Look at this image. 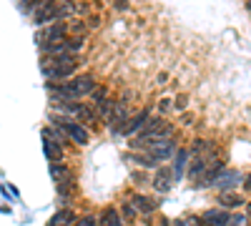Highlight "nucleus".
Listing matches in <instances>:
<instances>
[{"label":"nucleus","instance_id":"f03ea898","mask_svg":"<svg viewBox=\"0 0 251 226\" xmlns=\"http://www.w3.org/2000/svg\"><path fill=\"white\" fill-rule=\"evenodd\" d=\"M66 35H68L66 23H50L43 30H38L35 40H38V46H48V43H60V40H66Z\"/></svg>","mask_w":251,"mask_h":226},{"label":"nucleus","instance_id":"5701e85b","mask_svg":"<svg viewBox=\"0 0 251 226\" xmlns=\"http://www.w3.org/2000/svg\"><path fill=\"white\" fill-rule=\"evenodd\" d=\"M75 116L83 118V121H88V118L96 116V108H93V106H78V113H75Z\"/></svg>","mask_w":251,"mask_h":226},{"label":"nucleus","instance_id":"4468645a","mask_svg":"<svg viewBox=\"0 0 251 226\" xmlns=\"http://www.w3.org/2000/svg\"><path fill=\"white\" fill-rule=\"evenodd\" d=\"M68 176H71V171H68L66 163H50V178H53L55 183L68 181Z\"/></svg>","mask_w":251,"mask_h":226},{"label":"nucleus","instance_id":"1a4fd4ad","mask_svg":"<svg viewBox=\"0 0 251 226\" xmlns=\"http://www.w3.org/2000/svg\"><path fill=\"white\" fill-rule=\"evenodd\" d=\"M239 183V174L236 171H219L211 181V186H219V189H234Z\"/></svg>","mask_w":251,"mask_h":226},{"label":"nucleus","instance_id":"2f4dec72","mask_svg":"<svg viewBox=\"0 0 251 226\" xmlns=\"http://www.w3.org/2000/svg\"><path fill=\"white\" fill-rule=\"evenodd\" d=\"M71 30L73 33H83V30H86V25H83V23H71Z\"/></svg>","mask_w":251,"mask_h":226},{"label":"nucleus","instance_id":"4c0bfd02","mask_svg":"<svg viewBox=\"0 0 251 226\" xmlns=\"http://www.w3.org/2000/svg\"><path fill=\"white\" fill-rule=\"evenodd\" d=\"M246 5H249V10H251V0H249V3H246Z\"/></svg>","mask_w":251,"mask_h":226},{"label":"nucleus","instance_id":"f704fd0d","mask_svg":"<svg viewBox=\"0 0 251 226\" xmlns=\"http://www.w3.org/2000/svg\"><path fill=\"white\" fill-rule=\"evenodd\" d=\"M244 189H246V191H251V174H249V176H246V181H244Z\"/></svg>","mask_w":251,"mask_h":226},{"label":"nucleus","instance_id":"423d86ee","mask_svg":"<svg viewBox=\"0 0 251 226\" xmlns=\"http://www.w3.org/2000/svg\"><path fill=\"white\" fill-rule=\"evenodd\" d=\"M128 123V108H126V103H116L113 111H111V133H121L123 126Z\"/></svg>","mask_w":251,"mask_h":226},{"label":"nucleus","instance_id":"412c9836","mask_svg":"<svg viewBox=\"0 0 251 226\" xmlns=\"http://www.w3.org/2000/svg\"><path fill=\"white\" fill-rule=\"evenodd\" d=\"M128 158H131V161H136V163H141V166H146V169H156V161H153L151 156H138V153H131Z\"/></svg>","mask_w":251,"mask_h":226},{"label":"nucleus","instance_id":"20e7f679","mask_svg":"<svg viewBox=\"0 0 251 226\" xmlns=\"http://www.w3.org/2000/svg\"><path fill=\"white\" fill-rule=\"evenodd\" d=\"M149 151V156L158 163V161H169V158H174V153H176V143L174 141H161V143H153V146H149L146 149Z\"/></svg>","mask_w":251,"mask_h":226},{"label":"nucleus","instance_id":"f257e3e1","mask_svg":"<svg viewBox=\"0 0 251 226\" xmlns=\"http://www.w3.org/2000/svg\"><path fill=\"white\" fill-rule=\"evenodd\" d=\"M93 88H96L93 75H78V78L71 80V83H66V91H68V98L71 100H80V98L91 96Z\"/></svg>","mask_w":251,"mask_h":226},{"label":"nucleus","instance_id":"b1692460","mask_svg":"<svg viewBox=\"0 0 251 226\" xmlns=\"http://www.w3.org/2000/svg\"><path fill=\"white\" fill-rule=\"evenodd\" d=\"M40 3H46V0H20V8H23L25 13H35V8Z\"/></svg>","mask_w":251,"mask_h":226},{"label":"nucleus","instance_id":"7ed1b4c3","mask_svg":"<svg viewBox=\"0 0 251 226\" xmlns=\"http://www.w3.org/2000/svg\"><path fill=\"white\" fill-rule=\"evenodd\" d=\"M55 8H58V0H46V3H40L33 13V20L35 25H50L55 23Z\"/></svg>","mask_w":251,"mask_h":226},{"label":"nucleus","instance_id":"cd10ccee","mask_svg":"<svg viewBox=\"0 0 251 226\" xmlns=\"http://www.w3.org/2000/svg\"><path fill=\"white\" fill-rule=\"evenodd\" d=\"M246 221H249L246 216H231L226 226H246Z\"/></svg>","mask_w":251,"mask_h":226},{"label":"nucleus","instance_id":"7c9ffc66","mask_svg":"<svg viewBox=\"0 0 251 226\" xmlns=\"http://www.w3.org/2000/svg\"><path fill=\"white\" fill-rule=\"evenodd\" d=\"M186 226H199V216H186Z\"/></svg>","mask_w":251,"mask_h":226},{"label":"nucleus","instance_id":"2eb2a0df","mask_svg":"<svg viewBox=\"0 0 251 226\" xmlns=\"http://www.w3.org/2000/svg\"><path fill=\"white\" fill-rule=\"evenodd\" d=\"M73 13H75L73 3L71 0H63V3H58V8H55V23H60L63 18H71Z\"/></svg>","mask_w":251,"mask_h":226},{"label":"nucleus","instance_id":"aec40b11","mask_svg":"<svg viewBox=\"0 0 251 226\" xmlns=\"http://www.w3.org/2000/svg\"><path fill=\"white\" fill-rule=\"evenodd\" d=\"M113 100L111 98H106L103 103H98V111H96V116H100V118H106V116H111V111H113Z\"/></svg>","mask_w":251,"mask_h":226},{"label":"nucleus","instance_id":"9b49d317","mask_svg":"<svg viewBox=\"0 0 251 226\" xmlns=\"http://www.w3.org/2000/svg\"><path fill=\"white\" fill-rule=\"evenodd\" d=\"M228 219H231V214H226V211H221V209H211V211L203 214V224H206V226H226Z\"/></svg>","mask_w":251,"mask_h":226},{"label":"nucleus","instance_id":"9d476101","mask_svg":"<svg viewBox=\"0 0 251 226\" xmlns=\"http://www.w3.org/2000/svg\"><path fill=\"white\" fill-rule=\"evenodd\" d=\"M149 113H151L149 108H143V111H141L133 121L128 118V123H126V128H123L121 133H126V136H133V133H138V131H141V126H146V121H149Z\"/></svg>","mask_w":251,"mask_h":226},{"label":"nucleus","instance_id":"dca6fc26","mask_svg":"<svg viewBox=\"0 0 251 226\" xmlns=\"http://www.w3.org/2000/svg\"><path fill=\"white\" fill-rule=\"evenodd\" d=\"M131 201H133V209H141V211H153V209H156V203L149 201L146 196H141V194L131 196Z\"/></svg>","mask_w":251,"mask_h":226},{"label":"nucleus","instance_id":"f3484780","mask_svg":"<svg viewBox=\"0 0 251 226\" xmlns=\"http://www.w3.org/2000/svg\"><path fill=\"white\" fill-rule=\"evenodd\" d=\"M100 224H103V226H121L118 211H116V209H106V211H103V216H100Z\"/></svg>","mask_w":251,"mask_h":226},{"label":"nucleus","instance_id":"39448f33","mask_svg":"<svg viewBox=\"0 0 251 226\" xmlns=\"http://www.w3.org/2000/svg\"><path fill=\"white\" fill-rule=\"evenodd\" d=\"M43 68V75L50 78V83H58V80H66L73 75L75 63H63V66H40Z\"/></svg>","mask_w":251,"mask_h":226},{"label":"nucleus","instance_id":"c9c22d12","mask_svg":"<svg viewBox=\"0 0 251 226\" xmlns=\"http://www.w3.org/2000/svg\"><path fill=\"white\" fill-rule=\"evenodd\" d=\"M174 226H186V221H183V219H176V221H174Z\"/></svg>","mask_w":251,"mask_h":226},{"label":"nucleus","instance_id":"473e14b6","mask_svg":"<svg viewBox=\"0 0 251 226\" xmlns=\"http://www.w3.org/2000/svg\"><path fill=\"white\" fill-rule=\"evenodd\" d=\"M116 8L118 10H126V8H128V0H116Z\"/></svg>","mask_w":251,"mask_h":226},{"label":"nucleus","instance_id":"a211bd4d","mask_svg":"<svg viewBox=\"0 0 251 226\" xmlns=\"http://www.w3.org/2000/svg\"><path fill=\"white\" fill-rule=\"evenodd\" d=\"M219 201H221V206H241L244 203V199L239 194H228V191H224Z\"/></svg>","mask_w":251,"mask_h":226},{"label":"nucleus","instance_id":"f8f14e48","mask_svg":"<svg viewBox=\"0 0 251 226\" xmlns=\"http://www.w3.org/2000/svg\"><path fill=\"white\" fill-rule=\"evenodd\" d=\"M71 224H75V214H73L71 209H60V211L48 221V226H71Z\"/></svg>","mask_w":251,"mask_h":226},{"label":"nucleus","instance_id":"bb28decb","mask_svg":"<svg viewBox=\"0 0 251 226\" xmlns=\"http://www.w3.org/2000/svg\"><path fill=\"white\" fill-rule=\"evenodd\" d=\"M96 224H98V219L91 216V214L88 216H80V221H78V226H96Z\"/></svg>","mask_w":251,"mask_h":226},{"label":"nucleus","instance_id":"6e6552de","mask_svg":"<svg viewBox=\"0 0 251 226\" xmlns=\"http://www.w3.org/2000/svg\"><path fill=\"white\" fill-rule=\"evenodd\" d=\"M63 128H66V136H68V138H73V141L78 143V146H86V143H88V131H86V126H80V123L68 121Z\"/></svg>","mask_w":251,"mask_h":226},{"label":"nucleus","instance_id":"ddd939ff","mask_svg":"<svg viewBox=\"0 0 251 226\" xmlns=\"http://www.w3.org/2000/svg\"><path fill=\"white\" fill-rule=\"evenodd\" d=\"M46 156L50 163H63V149L50 138H46Z\"/></svg>","mask_w":251,"mask_h":226},{"label":"nucleus","instance_id":"6ab92c4d","mask_svg":"<svg viewBox=\"0 0 251 226\" xmlns=\"http://www.w3.org/2000/svg\"><path fill=\"white\" fill-rule=\"evenodd\" d=\"M66 43H68V53H78L83 46H86V38H83V35H75V38L66 40Z\"/></svg>","mask_w":251,"mask_h":226},{"label":"nucleus","instance_id":"c85d7f7f","mask_svg":"<svg viewBox=\"0 0 251 226\" xmlns=\"http://www.w3.org/2000/svg\"><path fill=\"white\" fill-rule=\"evenodd\" d=\"M171 106H174V103H171V98H163L158 108H161V113H169V111H171Z\"/></svg>","mask_w":251,"mask_h":226},{"label":"nucleus","instance_id":"4be33fe9","mask_svg":"<svg viewBox=\"0 0 251 226\" xmlns=\"http://www.w3.org/2000/svg\"><path fill=\"white\" fill-rule=\"evenodd\" d=\"M91 100H93L96 106L103 103V100H106V88H103V86H96V88L91 91Z\"/></svg>","mask_w":251,"mask_h":226},{"label":"nucleus","instance_id":"c756f323","mask_svg":"<svg viewBox=\"0 0 251 226\" xmlns=\"http://www.w3.org/2000/svg\"><path fill=\"white\" fill-rule=\"evenodd\" d=\"M186 103H188V100H186V96H178L174 106H176V108H186Z\"/></svg>","mask_w":251,"mask_h":226},{"label":"nucleus","instance_id":"58836bf2","mask_svg":"<svg viewBox=\"0 0 251 226\" xmlns=\"http://www.w3.org/2000/svg\"><path fill=\"white\" fill-rule=\"evenodd\" d=\"M163 226H169V224H163Z\"/></svg>","mask_w":251,"mask_h":226},{"label":"nucleus","instance_id":"393cba45","mask_svg":"<svg viewBox=\"0 0 251 226\" xmlns=\"http://www.w3.org/2000/svg\"><path fill=\"white\" fill-rule=\"evenodd\" d=\"M174 158H176V174H181V169L186 166V158H188V151H176V153H174Z\"/></svg>","mask_w":251,"mask_h":226},{"label":"nucleus","instance_id":"a878e982","mask_svg":"<svg viewBox=\"0 0 251 226\" xmlns=\"http://www.w3.org/2000/svg\"><path fill=\"white\" fill-rule=\"evenodd\" d=\"M121 214H123V219H136V209L131 206V203H123V209H121Z\"/></svg>","mask_w":251,"mask_h":226},{"label":"nucleus","instance_id":"72a5a7b5","mask_svg":"<svg viewBox=\"0 0 251 226\" xmlns=\"http://www.w3.org/2000/svg\"><path fill=\"white\" fill-rule=\"evenodd\" d=\"M133 181H136V183H146V181H149V178H146L143 174H133Z\"/></svg>","mask_w":251,"mask_h":226},{"label":"nucleus","instance_id":"0eeeda50","mask_svg":"<svg viewBox=\"0 0 251 226\" xmlns=\"http://www.w3.org/2000/svg\"><path fill=\"white\" fill-rule=\"evenodd\" d=\"M171 186H174V171L171 169H158L156 171V178H153V189L156 191H161V194H166V191H171Z\"/></svg>","mask_w":251,"mask_h":226},{"label":"nucleus","instance_id":"e433bc0d","mask_svg":"<svg viewBox=\"0 0 251 226\" xmlns=\"http://www.w3.org/2000/svg\"><path fill=\"white\" fill-rule=\"evenodd\" d=\"M246 211H249V219H251V203H249V206H246Z\"/></svg>","mask_w":251,"mask_h":226}]
</instances>
